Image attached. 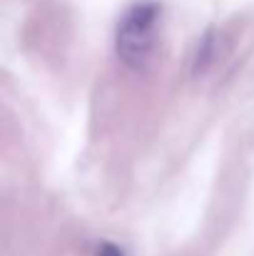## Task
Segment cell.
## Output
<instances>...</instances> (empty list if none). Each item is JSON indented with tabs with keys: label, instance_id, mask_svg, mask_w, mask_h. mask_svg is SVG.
<instances>
[{
	"label": "cell",
	"instance_id": "6da1fadb",
	"mask_svg": "<svg viewBox=\"0 0 254 256\" xmlns=\"http://www.w3.org/2000/svg\"><path fill=\"white\" fill-rule=\"evenodd\" d=\"M162 8L152 0L135 2L117 25V55L132 70H145L157 42V25H160Z\"/></svg>",
	"mask_w": 254,
	"mask_h": 256
},
{
	"label": "cell",
	"instance_id": "7a4b0ae2",
	"mask_svg": "<svg viewBox=\"0 0 254 256\" xmlns=\"http://www.w3.org/2000/svg\"><path fill=\"white\" fill-rule=\"evenodd\" d=\"M212 60H214V40H212V35H207V38L202 40L199 50H197V58H194V72H197V75L204 72V70L209 68Z\"/></svg>",
	"mask_w": 254,
	"mask_h": 256
},
{
	"label": "cell",
	"instance_id": "3957f363",
	"mask_svg": "<svg viewBox=\"0 0 254 256\" xmlns=\"http://www.w3.org/2000/svg\"><path fill=\"white\" fill-rule=\"evenodd\" d=\"M95 256H125V252H122L117 244H112V242H105V244H100V246H97Z\"/></svg>",
	"mask_w": 254,
	"mask_h": 256
}]
</instances>
